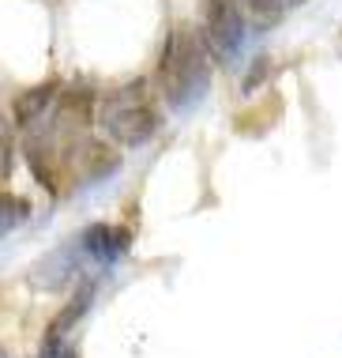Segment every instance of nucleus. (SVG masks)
I'll return each instance as SVG.
<instances>
[{"label":"nucleus","instance_id":"39448f33","mask_svg":"<svg viewBox=\"0 0 342 358\" xmlns=\"http://www.w3.org/2000/svg\"><path fill=\"white\" fill-rule=\"evenodd\" d=\"M80 238H83L87 253H91V264L94 268L117 264V260L128 253V245H132L128 230H124V227H110V222H94V227H87Z\"/></svg>","mask_w":342,"mask_h":358},{"label":"nucleus","instance_id":"7ed1b4c3","mask_svg":"<svg viewBox=\"0 0 342 358\" xmlns=\"http://www.w3.org/2000/svg\"><path fill=\"white\" fill-rule=\"evenodd\" d=\"M203 19H207V45L214 50L226 69H237L248 45V27L237 0H203Z\"/></svg>","mask_w":342,"mask_h":358},{"label":"nucleus","instance_id":"1a4fd4ad","mask_svg":"<svg viewBox=\"0 0 342 358\" xmlns=\"http://www.w3.org/2000/svg\"><path fill=\"white\" fill-rule=\"evenodd\" d=\"M0 211H4V219H0V230H4V238L12 234V230L31 215V204H27L23 196H12V192H4V200H0Z\"/></svg>","mask_w":342,"mask_h":358},{"label":"nucleus","instance_id":"f257e3e1","mask_svg":"<svg viewBox=\"0 0 342 358\" xmlns=\"http://www.w3.org/2000/svg\"><path fill=\"white\" fill-rule=\"evenodd\" d=\"M158 83H162L165 102L177 113H192L195 106L203 102V94H207V87H211V57H207L203 38L195 31L177 27V31L165 38Z\"/></svg>","mask_w":342,"mask_h":358},{"label":"nucleus","instance_id":"f03ea898","mask_svg":"<svg viewBox=\"0 0 342 358\" xmlns=\"http://www.w3.org/2000/svg\"><path fill=\"white\" fill-rule=\"evenodd\" d=\"M102 129L124 148H140L158 132V110H154L143 80L132 87H121L102 102Z\"/></svg>","mask_w":342,"mask_h":358},{"label":"nucleus","instance_id":"423d86ee","mask_svg":"<svg viewBox=\"0 0 342 358\" xmlns=\"http://www.w3.org/2000/svg\"><path fill=\"white\" fill-rule=\"evenodd\" d=\"M94 290H98V275H91V279H87V283L80 287V294L72 298V306H68L64 313L57 317L53 324H49L45 340H64V328H72V324H75V321H80V317L87 313V309H91V302H94Z\"/></svg>","mask_w":342,"mask_h":358},{"label":"nucleus","instance_id":"20e7f679","mask_svg":"<svg viewBox=\"0 0 342 358\" xmlns=\"http://www.w3.org/2000/svg\"><path fill=\"white\" fill-rule=\"evenodd\" d=\"M87 264H91V253H87L83 238L75 234L72 241L57 245L53 253H49L42 264L34 268V272H31V283H34V287H42V290H61V287L72 283V279L80 275Z\"/></svg>","mask_w":342,"mask_h":358},{"label":"nucleus","instance_id":"6e6552de","mask_svg":"<svg viewBox=\"0 0 342 358\" xmlns=\"http://www.w3.org/2000/svg\"><path fill=\"white\" fill-rule=\"evenodd\" d=\"M244 4H248V15L256 19V27H275L293 0H244Z\"/></svg>","mask_w":342,"mask_h":358},{"label":"nucleus","instance_id":"0eeeda50","mask_svg":"<svg viewBox=\"0 0 342 358\" xmlns=\"http://www.w3.org/2000/svg\"><path fill=\"white\" fill-rule=\"evenodd\" d=\"M49 102H53V87H38V91H27L23 99L15 102V117H19V124H34V121L49 110Z\"/></svg>","mask_w":342,"mask_h":358}]
</instances>
